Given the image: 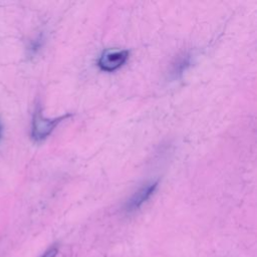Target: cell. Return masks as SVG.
<instances>
[{"instance_id": "cell-1", "label": "cell", "mask_w": 257, "mask_h": 257, "mask_svg": "<svg viewBox=\"0 0 257 257\" xmlns=\"http://www.w3.org/2000/svg\"><path fill=\"white\" fill-rule=\"evenodd\" d=\"M71 114L66 113L54 118H47L43 116L41 107L38 105L34 111L31 123V138L34 142L39 143L44 141L50 134L54 131V128L64 119L69 117Z\"/></svg>"}, {"instance_id": "cell-2", "label": "cell", "mask_w": 257, "mask_h": 257, "mask_svg": "<svg viewBox=\"0 0 257 257\" xmlns=\"http://www.w3.org/2000/svg\"><path fill=\"white\" fill-rule=\"evenodd\" d=\"M130 52L125 49L109 48L102 51L98 60L97 66L106 72H112L120 68L127 60Z\"/></svg>"}, {"instance_id": "cell-3", "label": "cell", "mask_w": 257, "mask_h": 257, "mask_svg": "<svg viewBox=\"0 0 257 257\" xmlns=\"http://www.w3.org/2000/svg\"><path fill=\"white\" fill-rule=\"evenodd\" d=\"M159 185V180H154L142 185L125 202L123 210L127 213L138 211L156 192Z\"/></svg>"}, {"instance_id": "cell-4", "label": "cell", "mask_w": 257, "mask_h": 257, "mask_svg": "<svg viewBox=\"0 0 257 257\" xmlns=\"http://www.w3.org/2000/svg\"><path fill=\"white\" fill-rule=\"evenodd\" d=\"M192 54L188 52L179 55L172 63L170 76L173 79L180 78L184 74V72L187 71L188 68L192 65Z\"/></svg>"}, {"instance_id": "cell-5", "label": "cell", "mask_w": 257, "mask_h": 257, "mask_svg": "<svg viewBox=\"0 0 257 257\" xmlns=\"http://www.w3.org/2000/svg\"><path fill=\"white\" fill-rule=\"evenodd\" d=\"M41 43H42V38H40V37L32 42L31 46L29 47L30 55H33V54H35L38 51V49L41 47Z\"/></svg>"}, {"instance_id": "cell-6", "label": "cell", "mask_w": 257, "mask_h": 257, "mask_svg": "<svg viewBox=\"0 0 257 257\" xmlns=\"http://www.w3.org/2000/svg\"><path fill=\"white\" fill-rule=\"evenodd\" d=\"M57 252H58V249H57V247H55V246H53V247H51V248H49L41 257H55L56 256V254H57Z\"/></svg>"}, {"instance_id": "cell-7", "label": "cell", "mask_w": 257, "mask_h": 257, "mask_svg": "<svg viewBox=\"0 0 257 257\" xmlns=\"http://www.w3.org/2000/svg\"><path fill=\"white\" fill-rule=\"evenodd\" d=\"M1 136H2V124H1V121H0V140H1Z\"/></svg>"}]
</instances>
